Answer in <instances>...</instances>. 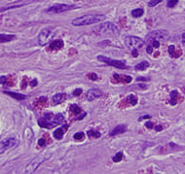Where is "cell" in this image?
I'll list each match as a JSON object with an SVG mask.
<instances>
[{
  "label": "cell",
  "instance_id": "obj_23",
  "mask_svg": "<svg viewBox=\"0 0 185 174\" xmlns=\"http://www.w3.org/2000/svg\"><path fill=\"white\" fill-rule=\"evenodd\" d=\"M69 109H70V112H72L74 115H79V113H81V108L76 104H72Z\"/></svg>",
  "mask_w": 185,
  "mask_h": 174
},
{
  "label": "cell",
  "instance_id": "obj_25",
  "mask_svg": "<svg viewBox=\"0 0 185 174\" xmlns=\"http://www.w3.org/2000/svg\"><path fill=\"white\" fill-rule=\"evenodd\" d=\"M123 157H124L123 153L119 152V153H117V154H116L114 157H113L112 160H113L114 163H119V162H121L122 160H123Z\"/></svg>",
  "mask_w": 185,
  "mask_h": 174
},
{
  "label": "cell",
  "instance_id": "obj_1",
  "mask_svg": "<svg viewBox=\"0 0 185 174\" xmlns=\"http://www.w3.org/2000/svg\"><path fill=\"white\" fill-rule=\"evenodd\" d=\"M64 121V117L62 114H52L46 113L38 120V125L41 128L51 129L58 125H61Z\"/></svg>",
  "mask_w": 185,
  "mask_h": 174
},
{
  "label": "cell",
  "instance_id": "obj_13",
  "mask_svg": "<svg viewBox=\"0 0 185 174\" xmlns=\"http://www.w3.org/2000/svg\"><path fill=\"white\" fill-rule=\"evenodd\" d=\"M113 78L116 79V81H118V82H125V83L132 82V77H131V76H128V75L114 74V75H113Z\"/></svg>",
  "mask_w": 185,
  "mask_h": 174
},
{
  "label": "cell",
  "instance_id": "obj_24",
  "mask_svg": "<svg viewBox=\"0 0 185 174\" xmlns=\"http://www.w3.org/2000/svg\"><path fill=\"white\" fill-rule=\"evenodd\" d=\"M88 136L91 137V138H99V137H100V132L92 129V130L88 131Z\"/></svg>",
  "mask_w": 185,
  "mask_h": 174
},
{
  "label": "cell",
  "instance_id": "obj_12",
  "mask_svg": "<svg viewBox=\"0 0 185 174\" xmlns=\"http://www.w3.org/2000/svg\"><path fill=\"white\" fill-rule=\"evenodd\" d=\"M126 130H127V126H126V125H119V126H117L116 128L110 132V136H114V135H117V134L124 133Z\"/></svg>",
  "mask_w": 185,
  "mask_h": 174
},
{
  "label": "cell",
  "instance_id": "obj_16",
  "mask_svg": "<svg viewBox=\"0 0 185 174\" xmlns=\"http://www.w3.org/2000/svg\"><path fill=\"white\" fill-rule=\"evenodd\" d=\"M64 47V41L62 40H55L50 45V50H60Z\"/></svg>",
  "mask_w": 185,
  "mask_h": 174
},
{
  "label": "cell",
  "instance_id": "obj_30",
  "mask_svg": "<svg viewBox=\"0 0 185 174\" xmlns=\"http://www.w3.org/2000/svg\"><path fill=\"white\" fill-rule=\"evenodd\" d=\"M88 78H89L90 80H98L99 77H98V75L95 74V73H91L88 75Z\"/></svg>",
  "mask_w": 185,
  "mask_h": 174
},
{
  "label": "cell",
  "instance_id": "obj_20",
  "mask_svg": "<svg viewBox=\"0 0 185 174\" xmlns=\"http://www.w3.org/2000/svg\"><path fill=\"white\" fill-rule=\"evenodd\" d=\"M178 92L176 91H172L171 92V105H175L176 103H177L178 101Z\"/></svg>",
  "mask_w": 185,
  "mask_h": 174
},
{
  "label": "cell",
  "instance_id": "obj_29",
  "mask_svg": "<svg viewBox=\"0 0 185 174\" xmlns=\"http://www.w3.org/2000/svg\"><path fill=\"white\" fill-rule=\"evenodd\" d=\"M174 53H175L174 46V45H171V46L169 47V54H170V56L174 57Z\"/></svg>",
  "mask_w": 185,
  "mask_h": 174
},
{
  "label": "cell",
  "instance_id": "obj_22",
  "mask_svg": "<svg viewBox=\"0 0 185 174\" xmlns=\"http://www.w3.org/2000/svg\"><path fill=\"white\" fill-rule=\"evenodd\" d=\"M143 9H141V8H137V9H134L132 11V16L133 18H140L142 15H143Z\"/></svg>",
  "mask_w": 185,
  "mask_h": 174
},
{
  "label": "cell",
  "instance_id": "obj_35",
  "mask_svg": "<svg viewBox=\"0 0 185 174\" xmlns=\"http://www.w3.org/2000/svg\"><path fill=\"white\" fill-rule=\"evenodd\" d=\"M146 51H147V53L148 54H152V52H153V47L152 46H147V49H146Z\"/></svg>",
  "mask_w": 185,
  "mask_h": 174
},
{
  "label": "cell",
  "instance_id": "obj_41",
  "mask_svg": "<svg viewBox=\"0 0 185 174\" xmlns=\"http://www.w3.org/2000/svg\"><path fill=\"white\" fill-rule=\"evenodd\" d=\"M136 80H137V81H146L147 79H146V78H141V77H140V78H137Z\"/></svg>",
  "mask_w": 185,
  "mask_h": 174
},
{
  "label": "cell",
  "instance_id": "obj_15",
  "mask_svg": "<svg viewBox=\"0 0 185 174\" xmlns=\"http://www.w3.org/2000/svg\"><path fill=\"white\" fill-rule=\"evenodd\" d=\"M65 97H66L65 93H58V95H54L53 96V104L58 105V104L61 103L62 101L65 99Z\"/></svg>",
  "mask_w": 185,
  "mask_h": 174
},
{
  "label": "cell",
  "instance_id": "obj_10",
  "mask_svg": "<svg viewBox=\"0 0 185 174\" xmlns=\"http://www.w3.org/2000/svg\"><path fill=\"white\" fill-rule=\"evenodd\" d=\"M74 8H76V6L74 5H67V4H55V5L51 6L48 8L47 11L48 13H54V14H60V13H64L66 11L72 10Z\"/></svg>",
  "mask_w": 185,
  "mask_h": 174
},
{
  "label": "cell",
  "instance_id": "obj_31",
  "mask_svg": "<svg viewBox=\"0 0 185 174\" xmlns=\"http://www.w3.org/2000/svg\"><path fill=\"white\" fill-rule=\"evenodd\" d=\"M82 93V89H76L74 92H73V95L74 96H78Z\"/></svg>",
  "mask_w": 185,
  "mask_h": 174
},
{
  "label": "cell",
  "instance_id": "obj_8",
  "mask_svg": "<svg viewBox=\"0 0 185 174\" xmlns=\"http://www.w3.org/2000/svg\"><path fill=\"white\" fill-rule=\"evenodd\" d=\"M168 36H169V32L164 29H158V30H154L149 32L146 35L147 42H152L153 40H166Z\"/></svg>",
  "mask_w": 185,
  "mask_h": 174
},
{
  "label": "cell",
  "instance_id": "obj_40",
  "mask_svg": "<svg viewBox=\"0 0 185 174\" xmlns=\"http://www.w3.org/2000/svg\"><path fill=\"white\" fill-rule=\"evenodd\" d=\"M149 118H150V116L146 115V116H143V117H140V119H138V121H142V120H143V119H149Z\"/></svg>",
  "mask_w": 185,
  "mask_h": 174
},
{
  "label": "cell",
  "instance_id": "obj_3",
  "mask_svg": "<svg viewBox=\"0 0 185 174\" xmlns=\"http://www.w3.org/2000/svg\"><path fill=\"white\" fill-rule=\"evenodd\" d=\"M92 32L96 35H104V36H117L119 35V29L114 23L110 22H105L100 23L98 26L92 29Z\"/></svg>",
  "mask_w": 185,
  "mask_h": 174
},
{
  "label": "cell",
  "instance_id": "obj_7",
  "mask_svg": "<svg viewBox=\"0 0 185 174\" xmlns=\"http://www.w3.org/2000/svg\"><path fill=\"white\" fill-rule=\"evenodd\" d=\"M125 44L129 49H138L142 48L145 42L136 36H128L125 38Z\"/></svg>",
  "mask_w": 185,
  "mask_h": 174
},
{
  "label": "cell",
  "instance_id": "obj_27",
  "mask_svg": "<svg viewBox=\"0 0 185 174\" xmlns=\"http://www.w3.org/2000/svg\"><path fill=\"white\" fill-rule=\"evenodd\" d=\"M162 1H163V0H150L149 3H148V6H150V7H154V6H156L157 4L161 3Z\"/></svg>",
  "mask_w": 185,
  "mask_h": 174
},
{
  "label": "cell",
  "instance_id": "obj_11",
  "mask_svg": "<svg viewBox=\"0 0 185 174\" xmlns=\"http://www.w3.org/2000/svg\"><path fill=\"white\" fill-rule=\"evenodd\" d=\"M102 95V92L99 90H96V89H92V90H89L88 92L86 93V96H87V99L88 100H95L96 98H99Z\"/></svg>",
  "mask_w": 185,
  "mask_h": 174
},
{
  "label": "cell",
  "instance_id": "obj_5",
  "mask_svg": "<svg viewBox=\"0 0 185 174\" xmlns=\"http://www.w3.org/2000/svg\"><path fill=\"white\" fill-rule=\"evenodd\" d=\"M55 31L53 28H44L42 29L38 35V43L41 46H46L53 39Z\"/></svg>",
  "mask_w": 185,
  "mask_h": 174
},
{
  "label": "cell",
  "instance_id": "obj_19",
  "mask_svg": "<svg viewBox=\"0 0 185 174\" xmlns=\"http://www.w3.org/2000/svg\"><path fill=\"white\" fill-rule=\"evenodd\" d=\"M5 93L9 95L12 97H14L17 100H24L27 98V96L24 95H22V93H15V92H5Z\"/></svg>",
  "mask_w": 185,
  "mask_h": 174
},
{
  "label": "cell",
  "instance_id": "obj_38",
  "mask_svg": "<svg viewBox=\"0 0 185 174\" xmlns=\"http://www.w3.org/2000/svg\"><path fill=\"white\" fill-rule=\"evenodd\" d=\"M36 85H37V80H36V79L32 80V81L30 82V86H31V87H35Z\"/></svg>",
  "mask_w": 185,
  "mask_h": 174
},
{
  "label": "cell",
  "instance_id": "obj_6",
  "mask_svg": "<svg viewBox=\"0 0 185 174\" xmlns=\"http://www.w3.org/2000/svg\"><path fill=\"white\" fill-rule=\"evenodd\" d=\"M50 157H51V155H49V156L42 155L40 157H37V158H35L26 167V173H32V172H34L36 169L38 168L40 165L45 162V160H47L50 158Z\"/></svg>",
  "mask_w": 185,
  "mask_h": 174
},
{
  "label": "cell",
  "instance_id": "obj_32",
  "mask_svg": "<svg viewBox=\"0 0 185 174\" xmlns=\"http://www.w3.org/2000/svg\"><path fill=\"white\" fill-rule=\"evenodd\" d=\"M160 43H159V40H153L152 41V47L153 48H159Z\"/></svg>",
  "mask_w": 185,
  "mask_h": 174
},
{
  "label": "cell",
  "instance_id": "obj_39",
  "mask_svg": "<svg viewBox=\"0 0 185 174\" xmlns=\"http://www.w3.org/2000/svg\"><path fill=\"white\" fill-rule=\"evenodd\" d=\"M162 129H163V126H155V130L161 131Z\"/></svg>",
  "mask_w": 185,
  "mask_h": 174
},
{
  "label": "cell",
  "instance_id": "obj_17",
  "mask_svg": "<svg viewBox=\"0 0 185 174\" xmlns=\"http://www.w3.org/2000/svg\"><path fill=\"white\" fill-rule=\"evenodd\" d=\"M149 65H150L149 62L144 61H141V62L138 63V64H136L134 68H136V70H137V71H143V70H145L146 68H148Z\"/></svg>",
  "mask_w": 185,
  "mask_h": 174
},
{
  "label": "cell",
  "instance_id": "obj_36",
  "mask_svg": "<svg viewBox=\"0 0 185 174\" xmlns=\"http://www.w3.org/2000/svg\"><path fill=\"white\" fill-rule=\"evenodd\" d=\"M145 126L147 129H152L153 128V123H151V122H147L146 124H145Z\"/></svg>",
  "mask_w": 185,
  "mask_h": 174
},
{
  "label": "cell",
  "instance_id": "obj_2",
  "mask_svg": "<svg viewBox=\"0 0 185 174\" xmlns=\"http://www.w3.org/2000/svg\"><path fill=\"white\" fill-rule=\"evenodd\" d=\"M105 19H106V17L104 15L90 14V15L82 16L77 19H74L72 22H71V23H72V25H74V26H84V25H89V24L103 22Z\"/></svg>",
  "mask_w": 185,
  "mask_h": 174
},
{
  "label": "cell",
  "instance_id": "obj_14",
  "mask_svg": "<svg viewBox=\"0 0 185 174\" xmlns=\"http://www.w3.org/2000/svg\"><path fill=\"white\" fill-rule=\"evenodd\" d=\"M67 128H68V126H62V128H61V129H58L57 130H55V131H54V137L56 138V139H58V140L61 139L62 136H64V132L66 131L65 129H66Z\"/></svg>",
  "mask_w": 185,
  "mask_h": 174
},
{
  "label": "cell",
  "instance_id": "obj_9",
  "mask_svg": "<svg viewBox=\"0 0 185 174\" xmlns=\"http://www.w3.org/2000/svg\"><path fill=\"white\" fill-rule=\"evenodd\" d=\"M98 59L100 61H102L104 63H106L108 65H111L113 67H116V68H119V69H127L128 66L126 65V63L122 61H115V59H111V58H108L104 56H99Z\"/></svg>",
  "mask_w": 185,
  "mask_h": 174
},
{
  "label": "cell",
  "instance_id": "obj_28",
  "mask_svg": "<svg viewBox=\"0 0 185 174\" xmlns=\"http://www.w3.org/2000/svg\"><path fill=\"white\" fill-rule=\"evenodd\" d=\"M177 2H178V0H169V1H168L167 6L170 7V8H172V7H174L176 4H177Z\"/></svg>",
  "mask_w": 185,
  "mask_h": 174
},
{
  "label": "cell",
  "instance_id": "obj_18",
  "mask_svg": "<svg viewBox=\"0 0 185 174\" xmlns=\"http://www.w3.org/2000/svg\"><path fill=\"white\" fill-rule=\"evenodd\" d=\"M16 38L15 35H9V34H0V43H4V42H9L14 40Z\"/></svg>",
  "mask_w": 185,
  "mask_h": 174
},
{
  "label": "cell",
  "instance_id": "obj_34",
  "mask_svg": "<svg viewBox=\"0 0 185 174\" xmlns=\"http://www.w3.org/2000/svg\"><path fill=\"white\" fill-rule=\"evenodd\" d=\"M132 54H133V57H138V52H137V49H133V51H132Z\"/></svg>",
  "mask_w": 185,
  "mask_h": 174
},
{
  "label": "cell",
  "instance_id": "obj_4",
  "mask_svg": "<svg viewBox=\"0 0 185 174\" xmlns=\"http://www.w3.org/2000/svg\"><path fill=\"white\" fill-rule=\"evenodd\" d=\"M19 142H20L19 139L17 137H8L4 140H1L0 141V155L8 150L13 149L16 146H18Z\"/></svg>",
  "mask_w": 185,
  "mask_h": 174
},
{
  "label": "cell",
  "instance_id": "obj_37",
  "mask_svg": "<svg viewBox=\"0 0 185 174\" xmlns=\"http://www.w3.org/2000/svg\"><path fill=\"white\" fill-rule=\"evenodd\" d=\"M6 80H7L6 76H2V77L0 78V84H6Z\"/></svg>",
  "mask_w": 185,
  "mask_h": 174
},
{
  "label": "cell",
  "instance_id": "obj_26",
  "mask_svg": "<svg viewBox=\"0 0 185 174\" xmlns=\"http://www.w3.org/2000/svg\"><path fill=\"white\" fill-rule=\"evenodd\" d=\"M74 139L75 140H83L84 138H85V134H84V132H77L74 134Z\"/></svg>",
  "mask_w": 185,
  "mask_h": 174
},
{
  "label": "cell",
  "instance_id": "obj_21",
  "mask_svg": "<svg viewBox=\"0 0 185 174\" xmlns=\"http://www.w3.org/2000/svg\"><path fill=\"white\" fill-rule=\"evenodd\" d=\"M126 100H127V102L130 104V105H136L137 103V98H136V95H128V97L126 98Z\"/></svg>",
  "mask_w": 185,
  "mask_h": 174
},
{
  "label": "cell",
  "instance_id": "obj_42",
  "mask_svg": "<svg viewBox=\"0 0 185 174\" xmlns=\"http://www.w3.org/2000/svg\"><path fill=\"white\" fill-rule=\"evenodd\" d=\"M182 41H183V43L185 44V33H183V34H182Z\"/></svg>",
  "mask_w": 185,
  "mask_h": 174
},
{
  "label": "cell",
  "instance_id": "obj_33",
  "mask_svg": "<svg viewBox=\"0 0 185 174\" xmlns=\"http://www.w3.org/2000/svg\"><path fill=\"white\" fill-rule=\"evenodd\" d=\"M38 145L39 146H45L46 145V141H45L44 138H41L38 140Z\"/></svg>",
  "mask_w": 185,
  "mask_h": 174
}]
</instances>
